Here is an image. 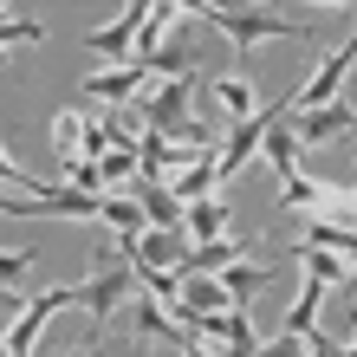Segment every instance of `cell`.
I'll return each instance as SVG.
<instances>
[{
	"instance_id": "obj_1",
	"label": "cell",
	"mask_w": 357,
	"mask_h": 357,
	"mask_svg": "<svg viewBox=\"0 0 357 357\" xmlns=\"http://www.w3.org/2000/svg\"><path fill=\"white\" fill-rule=\"evenodd\" d=\"M188 13H208L215 26L241 46V59L260 46V39H305L299 20H280V13H260V7H188Z\"/></svg>"
},
{
	"instance_id": "obj_2",
	"label": "cell",
	"mask_w": 357,
	"mask_h": 357,
	"mask_svg": "<svg viewBox=\"0 0 357 357\" xmlns=\"http://www.w3.org/2000/svg\"><path fill=\"white\" fill-rule=\"evenodd\" d=\"M286 111H292V98H280V104H260V111L247 117V123H234V130L221 137V156H215V176H241L247 162H254V150L266 143V130H273V123H280Z\"/></svg>"
},
{
	"instance_id": "obj_3",
	"label": "cell",
	"mask_w": 357,
	"mask_h": 357,
	"mask_svg": "<svg viewBox=\"0 0 357 357\" xmlns=\"http://www.w3.org/2000/svg\"><path fill=\"white\" fill-rule=\"evenodd\" d=\"M66 305H78V286H52V292H33L26 299V312L7 325V357H33V344H39V331L52 325V312H66Z\"/></svg>"
},
{
	"instance_id": "obj_4",
	"label": "cell",
	"mask_w": 357,
	"mask_h": 357,
	"mask_svg": "<svg viewBox=\"0 0 357 357\" xmlns=\"http://www.w3.org/2000/svg\"><path fill=\"white\" fill-rule=\"evenodd\" d=\"M357 66V39H344L338 52L325 59L319 72H312V85L305 91H292V111H325V104H338V85H344V72Z\"/></svg>"
},
{
	"instance_id": "obj_5",
	"label": "cell",
	"mask_w": 357,
	"mask_h": 357,
	"mask_svg": "<svg viewBox=\"0 0 357 357\" xmlns=\"http://www.w3.org/2000/svg\"><path fill=\"white\" fill-rule=\"evenodd\" d=\"M351 123H357V111H351V104H325V111H292V123H286V130L299 137V150H319V143H338Z\"/></svg>"
},
{
	"instance_id": "obj_6",
	"label": "cell",
	"mask_w": 357,
	"mask_h": 357,
	"mask_svg": "<svg viewBox=\"0 0 357 357\" xmlns=\"http://www.w3.org/2000/svg\"><path fill=\"white\" fill-rule=\"evenodd\" d=\"M182 260H188V234H182V227H143V234H137V260L130 266L182 273Z\"/></svg>"
},
{
	"instance_id": "obj_7",
	"label": "cell",
	"mask_w": 357,
	"mask_h": 357,
	"mask_svg": "<svg viewBox=\"0 0 357 357\" xmlns=\"http://www.w3.org/2000/svg\"><path fill=\"white\" fill-rule=\"evenodd\" d=\"M130 266H104V273H91V280H78V305L85 312H98V319H111V312L130 299Z\"/></svg>"
},
{
	"instance_id": "obj_8",
	"label": "cell",
	"mask_w": 357,
	"mask_h": 357,
	"mask_svg": "<svg viewBox=\"0 0 357 357\" xmlns=\"http://www.w3.org/2000/svg\"><path fill=\"white\" fill-rule=\"evenodd\" d=\"M143 13H150V0H130V7H123V20H111V26H98V33H91V52H104V59H123V66H130Z\"/></svg>"
},
{
	"instance_id": "obj_9",
	"label": "cell",
	"mask_w": 357,
	"mask_h": 357,
	"mask_svg": "<svg viewBox=\"0 0 357 357\" xmlns=\"http://www.w3.org/2000/svg\"><path fill=\"white\" fill-rule=\"evenodd\" d=\"M130 202L143 208V221H150V227H182V202L169 195V188H162V182H130Z\"/></svg>"
},
{
	"instance_id": "obj_10",
	"label": "cell",
	"mask_w": 357,
	"mask_h": 357,
	"mask_svg": "<svg viewBox=\"0 0 357 357\" xmlns=\"http://www.w3.org/2000/svg\"><path fill=\"white\" fill-rule=\"evenodd\" d=\"M150 78H143L137 66H117V72H91L85 78V98H98V104H123V98H137Z\"/></svg>"
},
{
	"instance_id": "obj_11",
	"label": "cell",
	"mask_w": 357,
	"mask_h": 357,
	"mask_svg": "<svg viewBox=\"0 0 357 357\" xmlns=\"http://www.w3.org/2000/svg\"><path fill=\"white\" fill-rule=\"evenodd\" d=\"M182 234H195L202 247L208 241H227V202H215V195H208V202H188L182 208Z\"/></svg>"
},
{
	"instance_id": "obj_12",
	"label": "cell",
	"mask_w": 357,
	"mask_h": 357,
	"mask_svg": "<svg viewBox=\"0 0 357 357\" xmlns=\"http://www.w3.org/2000/svg\"><path fill=\"white\" fill-rule=\"evenodd\" d=\"M234 260H247V241H208V247H195V254L182 260V273H202V280H215V273H227Z\"/></svg>"
},
{
	"instance_id": "obj_13",
	"label": "cell",
	"mask_w": 357,
	"mask_h": 357,
	"mask_svg": "<svg viewBox=\"0 0 357 357\" xmlns=\"http://www.w3.org/2000/svg\"><path fill=\"white\" fill-rule=\"evenodd\" d=\"M299 266H305V280H319L325 292L331 286H351V266L331 254V247H312V241H299Z\"/></svg>"
},
{
	"instance_id": "obj_14",
	"label": "cell",
	"mask_w": 357,
	"mask_h": 357,
	"mask_svg": "<svg viewBox=\"0 0 357 357\" xmlns=\"http://www.w3.org/2000/svg\"><path fill=\"white\" fill-rule=\"evenodd\" d=\"M260 150H266V162H273V176H280V188H286L292 176H299V137L286 130V117L266 130V143H260Z\"/></svg>"
},
{
	"instance_id": "obj_15",
	"label": "cell",
	"mask_w": 357,
	"mask_h": 357,
	"mask_svg": "<svg viewBox=\"0 0 357 357\" xmlns=\"http://www.w3.org/2000/svg\"><path fill=\"white\" fill-rule=\"evenodd\" d=\"M182 305L195 312V319H215V312H234V305H227V292H221V280H202V273H182Z\"/></svg>"
},
{
	"instance_id": "obj_16",
	"label": "cell",
	"mask_w": 357,
	"mask_h": 357,
	"mask_svg": "<svg viewBox=\"0 0 357 357\" xmlns=\"http://www.w3.org/2000/svg\"><path fill=\"white\" fill-rule=\"evenodd\" d=\"M319 305H325V286H319V280H305V286H299V299L286 305L280 331H286V338H305V331L319 325Z\"/></svg>"
},
{
	"instance_id": "obj_17",
	"label": "cell",
	"mask_w": 357,
	"mask_h": 357,
	"mask_svg": "<svg viewBox=\"0 0 357 357\" xmlns=\"http://www.w3.org/2000/svg\"><path fill=\"white\" fill-rule=\"evenodd\" d=\"M215 280H221V292H227V305H234V312H247V305H254V292L266 286V266H247V260H234L227 273H215Z\"/></svg>"
},
{
	"instance_id": "obj_18",
	"label": "cell",
	"mask_w": 357,
	"mask_h": 357,
	"mask_svg": "<svg viewBox=\"0 0 357 357\" xmlns=\"http://www.w3.org/2000/svg\"><path fill=\"white\" fill-rule=\"evenodd\" d=\"M78 150H85V117L78 111H52V156L78 162Z\"/></svg>"
},
{
	"instance_id": "obj_19",
	"label": "cell",
	"mask_w": 357,
	"mask_h": 357,
	"mask_svg": "<svg viewBox=\"0 0 357 357\" xmlns=\"http://www.w3.org/2000/svg\"><path fill=\"white\" fill-rule=\"evenodd\" d=\"M208 98L221 104L227 123H247V117H254V91H247V78H215V91H208Z\"/></svg>"
},
{
	"instance_id": "obj_20",
	"label": "cell",
	"mask_w": 357,
	"mask_h": 357,
	"mask_svg": "<svg viewBox=\"0 0 357 357\" xmlns=\"http://www.w3.org/2000/svg\"><path fill=\"white\" fill-rule=\"evenodd\" d=\"M98 221H111L117 234H143V227H150V221H143V208H137L130 195H98Z\"/></svg>"
},
{
	"instance_id": "obj_21",
	"label": "cell",
	"mask_w": 357,
	"mask_h": 357,
	"mask_svg": "<svg viewBox=\"0 0 357 357\" xmlns=\"http://www.w3.org/2000/svg\"><path fill=\"white\" fill-rule=\"evenodd\" d=\"M98 182L111 188V182H137V150H111V156H98Z\"/></svg>"
},
{
	"instance_id": "obj_22",
	"label": "cell",
	"mask_w": 357,
	"mask_h": 357,
	"mask_svg": "<svg viewBox=\"0 0 357 357\" xmlns=\"http://www.w3.org/2000/svg\"><path fill=\"white\" fill-rule=\"evenodd\" d=\"M39 33H46L39 20H20V13H7V20H0V59H7V46H33Z\"/></svg>"
},
{
	"instance_id": "obj_23",
	"label": "cell",
	"mask_w": 357,
	"mask_h": 357,
	"mask_svg": "<svg viewBox=\"0 0 357 357\" xmlns=\"http://www.w3.org/2000/svg\"><path fill=\"white\" fill-rule=\"evenodd\" d=\"M39 254H33V247H7V254H0V286H7L13 292V280H20V273H26Z\"/></svg>"
},
{
	"instance_id": "obj_24",
	"label": "cell",
	"mask_w": 357,
	"mask_h": 357,
	"mask_svg": "<svg viewBox=\"0 0 357 357\" xmlns=\"http://www.w3.org/2000/svg\"><path fill=\"white\" fill-rule=\"evenodd\" d=\"M319 188H325V182H305V176H292V182L280 188V195H286V208H319Z\"/></svg>"
},
{
	"instance_id": "obj_25",
	"label": "cell",
	"mask_w": 357,
	"mask_h": 357,
	"mask_svg": "<svg viewBox=\"0 0 357 357\" xmlns=\"http://www.w3.org/2000/svg\"><path fill=\"white\" fill-rule=\"evenodd\" d=\"M254 357H305V338H286L280 331V338H273L266 351H254Z\"/></svg>"
},
{
	"instance_id": "obj_26",
	"label": "cell",
	"mask_w": 357,
	"mask_h": 357,
	"mask_svg": "<svg viewBox=\"0 0 357 357\" xmlns=\"http://www.w3.org/2000/svg\"><path fill=\"white\" fill-rule=\"evenodd\" d=\"M0 215H13V221H20V215H46V202H13V195H0Z\"/></svg>"
},
{
	"instance_id": "obj_27",
	"label": "cell",
	"mask_w": 357,
	"mask_h": 357,
	"mask_svg": "<svg viewBox=\"0 0 357 357\" xmlns=\"http://www.w3.org/2000/svg\"><path fill=\"white\" fill-rule=\"evenodd\" d=\"M20 312H26V299H20V292H7V286H0V325H13Z\"/></svg>"
},
{
	"instance_id": "obj_28",
	"label": "cell",
	"mask_w": 357,
	"mask_h": 357,
	"mask_svg": "<svg viewBox=\"0 0 357 357\" xmlns=\"http://www.w3.org/2000/svg\"><path fill=\"white\" fill-rule=\"evenodd\" d=\"M305 357H338V344H331L325 331H305Z\"/></svg>"
},
{
	"instance_id": "obj_29",
	"label": "cell",
	"mask_w": 357,
	"mask_h": 357,
	"mask_svg": "<svg viewBox=\"0 0 357 357\" xmlns=\"http://www.w3.org/2000/svg\"><path fill=\"white\" fill-rule=\"evenodd\" d=\"M188 357H227V351H215V344H188Z\"/></svg>"
},
{
	"instance_id": "obj_30",
	"label": "cell",
	"mask_w": 357,
	"mask_h": 357,
	"mask_svg": "<svg viewBox=\"0 0 357 357\" xmlns=\"http://www.w3.org/2000/svg\"><path fill=\"white\" fill-rule=\"evenodd\" d=\"M72 357H98V351H91V344H85V351H72Z\"/></svg>"
}]
</instances>
